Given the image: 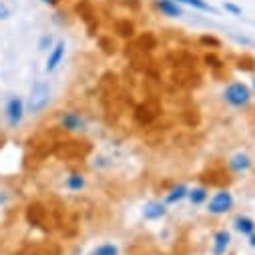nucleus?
Segmentation results:
<instances>
[{
    "label": "nucleus",
    "mask_w": 255,
    "mask_h": 255,
    "mask_svg": "<svg viewBox=\"0 0 255 255\" xmlns=\"http://www.w3.org/2000/svg\"><path fill=\"white\" fill-rule=\"evenodd\" d=\"M165 215V205L159 201H153L145 207V219H159Z\"/></svg>",
    "instance_id": "10"
},
{
    "label": "nucleus",
    "mask_w": 255,
    "mask_h": 255,
    "mask_svg": "<svg viewBox=\"0 0 255 255\" xmlns=\"http://www.w3.org/2000/svg\"><path fill=\"white\" fill-rule=\"evenodd\" d=\"M249 165H251V159H249L245 153H237V155H233L231 161H229V167H231L233 171H237V173L249 169Z\"/></svg>",
    "instance_id": "8"
},
{
    "label": "nucleus",
    "mask_w": 255,
    "mask_h": 255,
    "mask_svg": "<svg viewBox=\"0 0 255 255\" xmlns=\"http://www.w3.org/2000/svg\"><path fill=\"white\" fill-rule=\"evenodd\" d=\"M225 8L231 10V12H235V14H241V8H237V6H233V4H225Z\"/></svg>",
    "instance_id": "18"
},
{
    "label": "nucleus",
    "mask_w": 255,
    "mask_h": 255,
    "mask_svg": "<svg viewBox=\"0 0 255 255\" xmlns=\"http://www.w3.org/2000/svg\"><path fill=\"white\" fill-rule=\"evenodd\" d=\"M67 187H69L71 191H81V189L85 187V179H83V175H71V177L67 179Z\"/></svg>",
    "instance_id": "15"
},
{
    "label": "nucleus",
    "mask_w": 255,
    "mask_h": 255,
    "mask_svg": "<svg viewBox=\"0 0 255 255\" xmlns=\"http://www.w3.org/2000/svg\"><path fill=\"white\" fill-rule=\"evenodd\" d=\"M249 99H251V93L243 83H233L225 89V101L233 107H243L249 103Z\"/></svg>",
    "instance_id": "2"
},
{
    "label": "nucleus",
    "mask_w": 255,
    "mask_h": 255,
    "mask_svg": "<svg viewBox=\"0 0 255 255\" xmlns=\"http://www.w3.org/2000/svg\"><path fill=\"white\" fill-rule=\"evenodd\" d=\"M249 237H251V245H253V247H255V231H253V233H251V235H249Z\"/></svg>",
    "instance_id": "20"
},
{
    "label": "nucleus",
    "mask_w": 255,
    "mask_h": 255,
    "mask_svg": "<svg viewBox=\"0 0 255 255\" xmlns=\"http://www.w3.org/2000/svg\"><path fill=\"white\" fill-rule=\"evenodd\" d=\"M253 89H255V81H253Z\"/></svg>",
    "instance_id": "22"
},
{
    "label": "nucleus",
    "mask_w": 255,
    "mask_h": 255,
    "mask_svg": "<svg viewBox=\"0 0 255 255\" xmlns=\"http://www.w3.org/2000/svg\"><path fill=\"white\" fill-rule=\"evenodd\" d=\"M187 197L191 199V203H193V205H199V203H203V201L207 199V189H203V187H195V189H191V191H189Z\"/></svg>",
    "instance_id": "12"
},
{
    "label": "nucleus",
    "mask_w": 255,
    "mask_h": 255,
    "mask_svg": "<svg viewBox=\"0 0 255 255\" xmlns=\"http://www.w3.org/2000/svg\"><path fill=\"white\" fill-rule=\"evenodd\" d=\"M62 58H65V42H56L52 48H50V54H48V58H46V67H44V71L46 73H52L60 62H62Z\"/></svg>",
    "instance_id": "5"
},
{
    "label": "nucleus",
    "mask_w": 255,
    "mask_h": 255,
    "mask_svg": "<svg viewBox=\"0 0 255 255\" xmlns=\"http://www.w3.org/2000/svg\"><path fill=\"white\" fill-rule=\"evenodd\" d=\"M48 99H50V87L44 83V81H36L34 87L30 89V95H28V101H26V107L32 115L40 113L46 105H48Z\"/></svg>",
    "instance_id": "1"
},
{
    "label": "nucleus",
    "mask_w": 255,
    "mask_h": 255,
    "mask_svg": "<svg viewBox=\"0 0 255 255\" xmlns=\"http://www.w3.org/2000/svg\"><path fill=\"white\" fill-rule=\"evenodd\" d=\"M177 2L181 4H187V6H193L197 10H205V12H213V8L205 2V0H177Z\"/></svg>",
    "instance_id": "14"
},
{
    "label": "nucleus",
    "mask_w": 255,
    "mask_h": 255,
    "mask_svg": "<svg viewBox=\"0 0 255 255\" xmlns=\"http://www.w3.org/2000/svg\"><path fill=\"white\" fill-rule=\"evenodd\" d=\"M95 255H119V249L115 245H101L95 251Z\"/></svg>",
    "instance_id": "16"
},
{
    "label": "nucleus",
    "mask_w": 255,
    "mask_h": 255,
    "mask_svg": "<svg viewBox=\"0 0 255 255\" xmlns=\"http://www.w3.org/2000/svg\"><path fill=\"white\" fill-rule=\"evenodd\" d=\"M22 117H24V103L18 97L8 99V103H6V119H8V123L12 127H16V125H20Z\"/></svg>",
    "instance_id": "4"
},
{
    "label": "nucleus",
    "mask_w": 255,
    "mask_h": 255,
    "mask_svg": "<svg viewBox=\"0 0 255 255\" xmlns=\"http://www.w3.org/2000/svg\"><path fill=\"white\" fill-rule=\"evenodd\" d=\"M46 46H50V36H44V38L40 40V48L46 50Z\"/></svg>",
    "instance_id": "17"
},
{
    "label": "nucleus",
    "mask_w": 255,
    "mask_h": 255,
    "mask_svg": "<svg viewBox=\"0 0 255 255\" xmlns=\"http://www.w3.org/2000/svg\"><path fill=\"white\" fill-rule=\"evenodd\" d=\"M229 241H231V237H229V233H227V231H219V233L215 235V245H213V255H223V253H225V249L229 247Z\"/></svg>",
    "instance_id": "7"
},
{
    "label": "nucleus",
    "mask_w": 255,
    "mask_h": 255,
    "mask_svg": "<svg viewBox=\"0 0 255 255\" xmlns=\"http://www.w3.org/2000/svg\"><path fill=\"white\" fill-rule=\"evenodd\" d=\"M157 6L161 8V12H165L167 16H181V8L177 4V0H159Z\"/></svg>",
    "instance_id": "9"
},
{
    "label": "nucleus",
    "mask_w": 255,
    "mask_h": 255,
    "mask_svg": "<svg viewBox=\"0 0 255 255\" xmlns=\"http://www.w3.org/2000/svg\"><path fill=\"white\" fill-rule=\"evenodd\" d=\"M60 125H62V129H67V131H81L85 127V121L77 113H67L60 119Z\"/></svg>",
    "instance_id": "6"
},
{
    "label": "nucleus",
    "mask_w": 255,
    "mask_h": 255,
    "mask_svg": "<svg viewBox=\"0 0 255 255\" xmlns=\"http://www.w3.org/2000/svg\"><path fill=\"white\" fill-rule=\"evenodd\" d=\"M235 227H237L241 233H245V235H251V233L255 231V223H253L249 217H237Z\"/></svg>",
    "instance_id": "13"
},
{
    "label": "nucleus",
    "mask_w": 255,
    "mask_h": 255,
    "mask_svg": "<svg viewBox=\"0 0 255 255\" xmlns=\"http://www.w3.org/2000/svg\"><path fill=\"white\" fill-rule=\"evenodd\" d=\"M6 16H8L6 6H4V4H0V18H6Z\"/></svg>",
    "instance_id": "19"
},
{
    "label": "nucleus",
    "mask_w": 255,
    "mask_h": 255,
    "mask_svg": "<svg viewBox=\"0 0 255 255\" xmlns=\"http://www.w3.org/2000/svg\"><path fill=\"white\" fill-rule=\"evenodd\" d=\"M42 2H46V4H54L56 0H42Z\"/></svg>",
    "instance_id": "21"
},
{
    "label": "nucleus",
    "mask_w": 255,
    "mask_h": 255,
    "mask_svg": "<svg viewBox=\"0 0 255 255\" xmlns=\"http://www.w3.org/2000/svg\"><path fill=\"white\" fill-rule=\"evenodd\" d=\"M231 207H233V197H231V193H227V191H219V193H215V197L209 201V213H213V215L227 213Z\"/></svg>",
    "instance_id": "3"
},
{
    "label": "nucleus",
    "mask_w": 255,
    "mask_h": 255,
    "mask_svg": "<svg viewBox=\"0 0 255 255\" xmlns=\"http://www.w3.org/2000/svg\"><path fill=\"white\" fill-rule=\"evenodd\" d=\"M187 193H189V189H187L185 185H177V187H173V189L169 191V195L165 197V201H167V203H175V201H181L183 197H187Z\"/></svg>",
    "instance_id": "11"
}]
</instances>
